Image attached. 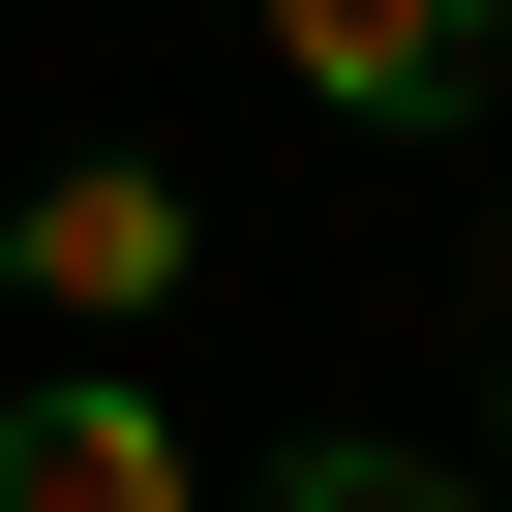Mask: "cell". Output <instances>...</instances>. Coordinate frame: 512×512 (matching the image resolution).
Instances as JSON below:
<instances>
[{
  "label": "cell",
  "instance_id": "obj_4",
  "mask_svg": "<svg viewBox=\"0 0 512 512\" xmlns=\"http://www.w3.org/2000/svg\"><path fill=\"white\" fill-rule=\"evenodd\" d=\"M272 512H452V452H392V422H332V452H302Z\"/></svg>",
  "mask_w": 512,
  "mask_h": 512
},
{
  "label": "cell",
  "instance_id": "obj_3",
  "mask_svg": "<svg viewBox=\"0 0 512 512\" xmlns=\"http://www.w3.org/2000/svg\"><path fill=\"white\" fill-rule=\"evenodd\" d=\"M0 512H211V482H181V422L121 362H61V392H0Z\"/></svg>",
  "mask_w": 512,
  "mask_h": 512
},
{
  "label": "cell",
  "instance_id": "obj_1",
  "mask_svg": "<svg viewBox=\"0 0 512 512\" xmlns=\"http://www.w3.org/2000/svg\"><path fill=\"white\" fill-rule=\"evenodd\" d=\"M0 272H31L61 332H121V302H181V272H211V211H181L151 151H61L31 211H0Z\"/></svg>",
  "mask_w": 512,
  "mask_h": 512
},
{
  "label": "cell",
  "instance_id": "obj_2",
  "mask_svg": "<svg viewBox=\"0 0 512 512\" xmlns=\"http://www.w3.org/2000/svg\"><path fill=\"white\" fill-rule=\"evenodd\" d=\"M241 31H272L332 121H452L482 91V31H512V0H241Z\"/></svg>",
  "mask_w": 512,
  "mask_h": 512
}]
</instances>
